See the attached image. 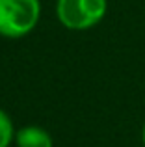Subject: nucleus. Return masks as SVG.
<instances>
[{"label":"nucleus","instance_id":"nucleus-4","mask_svg":"<svg viewBox=\"0 0 145 147\" xmlns=\"http://www.w3.org/2000/svg\"><path fill=\"white\" fill-rule=\"evenodd\" d=\"M13 138H15L13 123L6 112L0 110V147H9Z\"/></svg>","mask_w":145,"mask_h":147},{"label":"nucleus","instance_id":"nucleus-5","mask_svg":"<svg viewBox=\"0 0 145 147\" xmlns=\"http://www.w3.org/2000/svg\"><path fill=\"white\" fill-rule=\"evenodd\" d=\"M142 142H143V145H145V125H143V129H142Z\"/></svg>","mask_w":145,"mask_h":147},{"label":"nucleus","instance_id":"nucleus-3","mask_svg":"<svg viewBox=\"0 0 145 147\" xmlns=\"http://www.w3.org/2000/svg\"><path fill=\"white\" fill-rule=\"evenodd\" d=\"M15 142L19 147H52V138L43 127H22L15 134Z\"/></svg>","mask_w":145,"mask_h":147},{"label":"nucleus","instance_id":"nucleus-1","mask_svg":"<svg viewBox=\"0 0 145 147\" xmlns=\"http://www.w3.org/2000/svg\"><path fill=\"white\" fill-rule=\"evenodd\" d=\"M41 15L39 0H0V36L19 39L37 26Z\"/></svg>","mask_w":145,"mask_h":147},{"label":"nucleus","instance_id":"nucleus-2","mask_svg":"<svg viewBox=\"0 0 145 147\" xmlns=\"http://www.w3.org/2000/svg\"><path fill=\"white\" fill-rule=\"evenodd\" d=\"M108 0H58L56 17L67 30L84 32L104 19Z\"/></svg>","mask_w":145,"mask_h":147}]
</instances>
